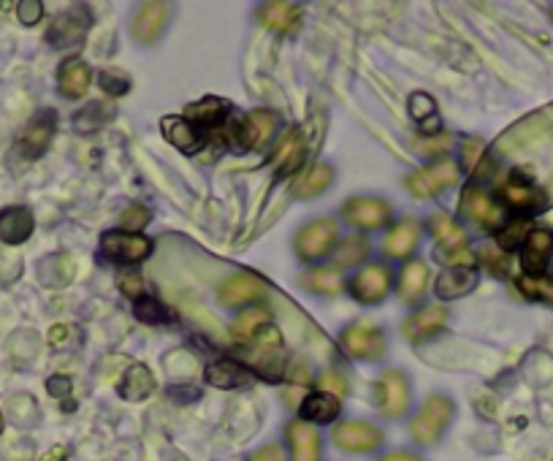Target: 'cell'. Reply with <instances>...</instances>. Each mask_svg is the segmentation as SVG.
Returning a JSON list of instances; mask_svg holds the SVG:
<instances>
[{
	"label": "cell",
	"mask_w": 553,
	"mask_h": 461,
	"mask_svg": "<svg viewBox=\"0 0 553 461\" xmlns=\"http://www.w3.org/2000/svg\"><path fill=\"white\" fill-rule=\"evenodd\" d=\"M339 228L334 220L329 217H320V220H312L307 226L301 228L299 236H296V253H299L301 261H315V258H323L329 255L337 245Z\"/></svg>",
	"instance_id": "obj_6"
},
{
	"label": "cell",
	"mask_w": 553,
	"mask_h": 461,
	"mask_svg": "<svg viewBox=\"0 0 553 461\" xmlns=\"http://www.w3.org/2000/svg\"><path fill=\"white\" fill-rule=\"evenodd\" d=\"M0 434H3V413H0Z\"/></svg>",
	"instance_id": "obj_54"
},
{
	"label": "cell",
	"mask_w": 553,
	"mask_h": 461,
	"mask_svg": "<svg viewBox=\"0 0 553 461\" xmlns=\"http://www.w3.org/2000/svg\"><path fill=\"white\" fill-rule=\"evenodd\" d=\"M480 155H483V142H467L464 144V150H461V163H464V169H478Z\"/></svg>",
	"instance_id": "obj_47"
},
{
	"label": "cell",
	"mask_w": 553,
	"mask_h": 461,
	"mask_svg": "<svg viewBox=\"0 0 553 461\" xmlns=\"http://www.w3.org/2000/svg\"><path fill=\"white\" fill-rule=\"evenodd\" d=\"M133 315H136L141 323H150V326H158V323H166V320H169V310H166L155 296H150V293H144L141 299L133 302Z\"/></svg>",
	"instance_id": "obj_40"
},
{
	"label": "cell",
	"mask_w": 553,
	"mask_h": 461,
	"mask_svg": "<svg viewBox=\"0 0 553 461\" xmlns=\"http://www.w3.org/2000/svg\"><path fill=\"white\" fill-rule=\"evenodd\" d=\"M475 285H478V272L472 266H450L448 272L437 277L434 293L442 302H453V299H461L469 291H475Z\"/></svg>",
	"instance_id": "obj_24"
},
{
	"label": "cell",
	"mask_w": 553,
	"mask_h": 461,
	"mask_svg": "<svg viewBox=\"0 0 553 461\" xmlns=\"http://www.w3.org/2000/svg\"><path fill=\"white\" fill-rule=\"evenodd\" d=\"M380 461H423L418 453H388V456H383Z\"/></svg>",
	"instance_id": "obj_53"
},
{
	"label": "cell",
	"mask_w": 553,
	"mask_h": 461,
	"mask_svg": "<svg viewBox=\"0 0 553 461\" xmlns=\"http://www.w3.org/2000/svg\"><path fill=\"white\" fill-rule=\"evenodd\" d=\"M334 443L347 453H372L383 445V432L366 421H345L334 429Z\"/></svg>",
	"instance_id": "obj_13"
},
{
	"label": "cell",
	"mask_w": 553,
	"mask_h": 461,
	"mask_svg": "<svg viewBox=\"0 0 553 461\" xmlns=\"http://www.w3.org/2000/svg\"><path fill=\"white\" fill-rule=\"evenodd\" d=\"M551 19H553V6H551Z\"/></svg>",
	"instance_id": "obj_55"
},
{
	"label": "cell",
	"mask_w": 553,
	"mask_h": 461,
	"mask_svg": "<svg viewBox=\"0 0 553 461\" xmlns=\"http://www.w3.org/2000/svg\"><path fill=\"white\" fill-rule=\"evenodd\" d=\"M366 253H369V242H366L364 236H350V239H345V242L337 247L334 258H337V266L345 269V266L361 264L366 258Z\"/></svg>",
	"instance_id": "obj_41"
},
{
	"label": "cell",
	"mask_w": 553,
	"mask_h": 461,
	"mask_svg": "<svg viewBox=\"0 0 553 461\" xmlns=\"http://www.w3.org/2000/svg\"><path fill=\"white\" fill-rule=\"evenodd\" d=\"M391 283H394V277H391V269L385 264H369L364 266L361 272L350 280V293L356 296V302L361 304H377L383 302L388 291H391Z\"/></svg>",
	"instance_id": "obj_11"
},
{
	"label": "cell",
	"mask_w": 553,
	"mask_h": 461,
	"mask_svg": "<svg viewBox=\"0 0 553 461\" xmlns=\"http://www.w3.org/2000/svg\"><path fill=\"white\" fill-rule=\"evenodd\" d=\"M288 445L293 461H320V434L307 421H293L288 426Z\"/></svg>",
	"instance_id": "obj_28"
},
{
	"label": "cell",
	"mask_w": 553,
	"mask_h": 461,
	"mask_svg": "<svg viewBox=\"0 0 553 461\" xmlns=\"http://www.w3.org/2000/svg\"><path fill=\"white\" fill-rule=\"evenodd\" d=\"M529 223H526V217H518V220H510L505 226L497 231V247L499 250H516V247H524L526 236H529Z\"/></svg>",
	"instance_id": "obj_38"
},
{
	"label": "cell",
	"mask_w": 553,
	"mask_h": 461,
	"mask_svg": "<svg viewBox=\"0 0 553 461\" xmlns=\"http://www.w3.org/2000/svg\"><path fill=\"white\" fill-rule=\"evenodd\" d=\"M66 459H68V448H63V445H55V448H52V451H49L41 461H66Z\"/></svg>",
	"instance_id": "obj_52"
},
{
	"label": "cell",
	"mask_w": 553,
	"mask_h": 461,
	"mask_svg": "<svg viewBox=\"0 0 553 461\" xmlns=\"http://www.w3.org/2000/svg\"><path fill=\"white\" fill-rule=\"evenodd\" d=\"M71 388H74V383H71V377L66 375H55L47 380V391L55 399H66L68 394H71Z\"/></svg>",
	"instance_id": "obj_48"
},
{
	"label": "cell",
	"mask_w": 553,
	"mask_h": 461,
	"mask_svg": "<svg viewBox=\"0 0 553 461\" xmlns=\"http://www.w3.org/2000/svg\"><path fill=\"white\" fill-rule=\"evenodd\" d=\"M17 14L22 25H36L38 19L44 17V3H38V0H22V3H17Z\"/></svg>",
	"instance_id": "obj_45"
},
{
	"label": "cell",
	"mask_w": 553,
	"mask_h": 461,
	"mask_svg": "<svg viewBox=\"0 0 553 461\" xmlns=\"http://www.w3.org/2000/svg\"><path fill=\"white\" fill-rule=\"evenodd\" d=\"M33 212L28 207H9L0 212V242L6 245H22L33 234Z\"/></svg>",
	"instance_id": "obj_26"
},
{
	"label": "cell",
	"mask_w": 553,
	"mask_h": 461,
	"mask_svg": "<svg viewBox=\"0 0 553 461\" xmlns=\"http://www.w3.org/2000/svg\"><path fill=\"white\" fill-rule=\"evenodd\" d=\"M150 217V209L131 207L125 209V215H122V226H125V231H141V228L150 223Z\"/></svg>",
	"instance_id": "obj_44"
},
{
	"label": "cell",
	"mask_w": 553,
	"mask_h": 461,
	"mask_svg": "<svg viewBox=\"0 0 553 461\" xmlns=\"http://www.w3.org/2000/svg\"><path fill=\"white\" fill-rule=\"evenodd\" d=\"M516 288L532 302H553V280L545 274H521Z\"/></svg>",
	"instance_id": "obj_36"
},
{
	"label": "cell",
	"mask_w": 553,
	"mask_h": 461,
	"mask_svg": "<svg viewBox=\"0 0 553 461\" xmlns=\"http://www.w3.org/2000/svg\"><path fill=\"white\" fill-rule=\"evenodd\" d=\"M391 207L380 201V198L372 196H356L347 198L345 207H342V217L353 228H361V231H372V228H383L388 220H391Z\"/></svg>",
	"instance_id": "obj_10"
},
{
	"label": "cell",
	"mask_w": 553,
	"mask_h": 461,
	"mask_svg": "<svg viewBox=\"0 0 553 461\" xmlns=\"http://www.w3.org/2000/svg\"><path fill=\"white\" fill-rule=\"evenodd\" d=\"M274 125H277V114L269 112V109H258V112H250L247 117H234L228 120V142L236 152H247L253 147H261L263 142H269Z\"/></svg>",
	"instance_id": "obj_1"
},
{
	"label": "cell",
	"mask_w": 553,
	"mask_h": 461,
	"mask_svg": "<svg viewBox=\"0 0 553 461\" xmlns=\"http://www.w3.org/2000/svg\"><path fill=\"white\" fill-rule=\"evenodd\" d=\"M163 136L169 139V144H174L179 152H185V155H193L198 152L204 144H207V133L201 131L198 125H193L188 117H163Z\"/></svg>",
	"instance_id": "obj_19"
},
{
	"label": "cell",
	"mask_w": 553,
	"mask_h": 461,
	"mask_svg": "<svg viewBox=\"0 0 553 461\" xmlns=\"http://www.w3.org/2000/svg\"><path fill=\"white\" fill-rule=\"evenodd\" d=\"M320 391H326V394H331L334 391V396H345L347 394V386L342 377H334V375H326L323 380H320Z\"/></svg>",
	"instance_id": "obj_50"
},
{
	"label": "cell",
	"mask_w": 553,
	"mask_h": 461,
	"mask_svg": "<svg viewBox=\"0 0 553 461\" xmlns=\"http://www.w3.org/2000/svg\"><path fill=\"white\" fill-rule=\"evenodd\" d=\"M185 114H188L190 123L198 125V128H217V125L225 123L228 106H225V101H220V98H204V101L188 106Z\"/></svg>",
	"instance_id": "obj_32"
},
{
	"label": "cell",
	"mask_w": 553,
	"mask_h": 461,
	"mask_svg": "<svg viewBox=\"0 0 553 461\" xmlns=\"http://www.w3.org/2000/svg\"><path fill=\"white\" fill-rule=\"evenodd\" d=\"M331 179H334V171L326 163H318V166H312L304 177L296 182V188H293V196L296 198H315L320 196L323 190L331 188Z\"/></svg>",
	"instance_id": "obj_34"
},
{
	"label": "cell",
	"mask_w": 553,
	"mask_h": 461,
	"mask_svg": "<svg viewBox=\"0 0 553 461\" xmlns=\"http://www.w3.org/2000/svg\"><path fill=\"white\" fill-rule=\"evenodd\" d=\"M429 231L437 239V258L450 266H472L475 255L467 247L464 231H461L448 215H434L429 220Z\"/></svg>",
	"instance_id": "obj_3"
},
{
	"label": "cell",
	"mask_w": 553,
	"mask_h": 461,
	"mask_svg": "<svg viewBox=\"0 0 553 461\" xmlns=\"http://www.w3.org/2000/svg\"><path fill=\"white\" fill-rule=\"evenodd\" d=\"M339 345L350 358L369 361V364L380 361L385 356V350H388L383 329H377L375 323H353V326H347L339 334Z\"/></svg>",
	"instance_id": "obj_4"
},
{
	"label": "cell",
	"mask_w": 553,
	"mask_h": 461,
	"mask_svg": "<svg viewBox=\"0 0 553 461\" xmlns=\"http://www.w3.org/2000/svg\"><path fill=\"white\" fill-rule=\"evenodd\" d=\"M101 253L106 261L122 266L141 264L144 258H150L152 242L141 234H128V231H109L101 239Z\"/></svg>",
	"instance_id": "obj_5"
},
{
	"label": "cell",
	"mask_w": 553,
	"mask_h": 461,
	"mask_svg": "<svg viewBox=\"0 0 553 461\" xmlns=\"http://www.w3.org/2000/svg\"><path fill=\"white\" fill-rule=\"evenodd\" d=\"M304 155H307V136L299 128H293L282 136L277 150H274V174L280 179L291 177L293 171L301 169Z\"/></svg>",
	"instance_id": "obj_17"
},
{
	"label": "cell",
	"mask_w": 553,
	"mask_h": 461,
	"mask_svg": "<svg viewBox=\"0 0 553 461\" xmlns=\"http://www.w3.org/2000/svg\"><path fill=\"white\" fill-rule=\"evenodd\" d=\"M459 182V166L453 160H440V163H432L426 169L415 171L407 177V190L418 198L437 196L440 190L450 188Z\"/></svg>",
	"instance_id": "obj_9"
},
{
	"label": "cell",
	"mask_w": 553,
	"mask_h": 461,
	"mask_svg": "<svg viewBox=\"0 0 553 461\" xmlns=\"http://www.w3.org/2000/svg\"><path fill=\"white\" fill-rule=\"evenodd\" d=\"M448 318L450 315L442 307H423V310L413 312L410 318L404 320V337L410 339V342H423V339L440 334L448 326Z\"/></svg>",
	"instance_id": "obj_22"
},
{
	"label": "cell",
	"mask_w": 553,
	"mask_h": 461,
	"mask_svg": "<svg viewBox=\"0 0 553 461\" xmlns=\"http://www.w3.org/2000/svg\"><path fill=\"white\" fill-rule=\"evenodd\" d=\"M418 239H421V226H418V220L407 217L388 231V236L383 239V253L391 258H407L418 245Z\"/></svg>",
	"instance_id": "obj_27"
},
{
	"label": "cell",
	"mask_w": 553,
	"mask_h": 461,
	"mask_svg": "<svg viewBox=\"0 0 553 461\" xmlns=\"http://www.w3.org/2000/svg\"><path fill=\"white\" fill-rule=\"evenodd\" d=\"M461 212L472 223H478V226L488 228V231H499V228L505 226V209L499 207L488 193H483L478 188L464 190V196H461Z\"/></svg>",
	"instance_id": "obj_14"
},
{
	"label": "cell",
	"mask_w": 553,
	"mask_h": 461,
	"mask_svg": "<svg viewBox=\"0 0 553 461\" xmlns=\"http://www.w3.org/2000/svg\"><path fill=\"white\" fill-rule=\"evenodd\" d=\"M266 326H272V315L266 310H244L239 318H236V337L253 339L258 337Z\"/></svg>",
	"instance_id": "obj_37"
},
{
	"label": "cell",
	"mask_w": 553,
	"mask_h": 461,
	"mask_svg": "<svg viewBox=\"0 0 553 461\" xmlns=\"http://www.w3.org/2000/svg\"><path fill=\"white\" fill-rule=\"evenodd\" d=\"M68 334H71V329H68V326H55V329L49 331V345H52V348H63V345H66L68 342Z\"/></svg>",
	"instance_id": "obj_51"
},
{
	"label": "cell",
	"mask_w": 553,
	"mask_h": 461,
	"mask_svg": "<svg viewBox=\"0 0 553 461\" xmlns=\"http://www.w3.org/2000/svg\"><path fill=\"white\" fill-rule=\"evenodd\" d=\"M426 285H429V266L423 264V261L404 264L402 274H399V296H402V302H418L423 291H426Z\"/></svg>",
	"instance_id": "obj_31"
},
{
	"label": "cell",
	"mask_w": 553,
	"mask_h": 461,
	"mask_svg": "<svg viewBox=\"0 0 553 461\" xmlns=\"http://www.w3.org/2000/svg\"><path fill=\"white\" fill-rule=\"evenodd\" d=\"M169 14V3H160V0L144 3L139 14L133 17V36H136V41L139 44H152L163 33V28H166Z\"/></svg>",
	"instance_id": "obj_21"
},
{
	"label": "cell",
	"mask_w": 553,
	"mask_h": 461,
	"mask_svg": "<svg viewBox=\"0 0 553 461\" xmlns=\"http://www.w3.org/2000/svg\"><path fill=\"white\" fill-rule=\"evenodd\" d=\"M258 19L274 33H293L301 25V6L288 0H269L258 6Z\"/></svg>",
	"instance_id": "obj_23"
},
{
	"label": "cell",
	"mask_w": 553,
	"mask_h": 461,
	"mask_svg": "<svg viewBox=\"0 0 553 461\" xmlns=\"http://www.w3.org/2000/svg\"><path fill=\"white\" fill-rule=\"evenodd\" d=\"M204 380L215 388H244L253 383V372L234 358H220L204 369Z\"/></svg>",
	"instance_id": "obj_25"
},
{
	"label": "cell",
	"mask_w": 553,
	"mask_h": 461,
	"mask_svg": "<svg viewBox=\"0 0 553 461\" xmlns=\"http://www.w3.org/2000/svg\"><path fill=\"white\" fill-rule=\"evenodd\" d=\"M499 196H502L507 207L513 209V212H521V215H535V212H540L545 207V201H548L543 188H537L535 182L526 177V174H521V171L510 174V179L499 190Z\"/></svg>",
	"instance_id": "obj_7"
},
{
	"label": "cell",
	"mask_w": 553,
	"mask_h": 461,
	"mask_svg": "<svg viewBox=\"0 0 553 461\" xmlns=\"http://www.w3.org/2000/svg\"><path fill=\"white\" fill-rule=\"evenodd\" d=\"M478 258L483 261V266H486L488 272H494V274L507 272V253L505 250H499V247L483 245L478 250Z\"/></svg>",
	"instance_id": "obj_42"
},
{
	"label": "cell",
	"mask_w": 553,
	"mask_h": 461,
	"mask_svg": "<svg viewBox=\"0 0 553 461\" xmlns=\"http://www.w3.org/2000/svg\"><path fill=\"white\" fill-rule=\"evenodd\" d=\"M263 293H266V283H263L261 277H255V274L239 272L234 277H228L223 285H220V302L225 307H242L247 302H255V299H261Z\"/></svg>",
	"instance_id": "obj_18"
},
{
	"label": "cell",
	"mask_w": 553,
	"mask_h": 461,
	"mask_svg": "<svg viewBox=\"0 0 553 461\" xmlns=\"http://www.w3.org/2000/svg\"><path fill=\"white\" fill-rule=\"evenodd\" d=\"M57 128V114L52 109H44V112H38L28 125H25V131L19 136V152H22V158H38V155H44L52 142V136H55Z\"/></svg>",
	"instance_id": "obj_15"
},
{
	"label": "cell",
	"mask_w": 553,
	"mask_h": 461,
	"mask_svg": "<svg viewBox=\"0 0 553 461\" xmlns=\"http://www.w3.org/2000/svg\"><path fill=\"white\" fill-rule=\"evenodd\" d=\"M114 114V106L106 104L104 101H95V104H90L82 114H76L74 123H76V131H95V128H101V125H106V120H112Z\"/></svg>",
	"instance_id": "obj_39"
},
{
	"label": "cell",
	"mask_w": 553,
	"mask_h": 461,
	"mask_svg": "<svg viewBox=\"0 0 553 461\" xmlns=\"http://www.w3.org/2000/svg\"><path fill=\"white\" fill-rule=\"evenodd\" d=\"M90 82H93V71L82 57H68L57 71V90L68 101H79L90 90Z\"/></svg>",
	"instance_id": "obj_20"
},
{
	"label": "cell",
	"mask_w": 553,
	"mask_h": 461,
	"mask_svg": "<svg viewBox=\"0 0 553 461\" xmlns=\"http://www.w3.org/2000/svg\"><path fill=\"white\" fill-rule=\"evenodd\" d=\"M410 117L415 123H421L426 131H437L440 120H437V104L429 93H413L410 95Z\"/></svg>",
	"instance_id": "obj_35"
},
{
	"label": "cell",
	"mask_w": 553,
	"mask_h": 461,
	"mask_svg": "<svg viewBox=\"0 0 553 461\" xmlns=\"http://www.w3.org/2000/svg\"><path fill=\"white\" fill-rule=\"evenodd\" d=\"M339 415V399L326 391H315L301 402V418L307 424H331Z\"/></svg>",
	"instance_id": "obj_30"
},
{
	"label": "cell",
	"mask_w": 553,
	"mask_h": 461,
	"mask_svg": "<svg viewBox=\"0 0 553 461\" xmlns=\"http://www.w3.org/2000/svg\"><path fill=\"white\" fill-rule=\"evenodd\" d=\"M553 258V231L551 228H532L521 247V266L526 274H545Z\"/></svg>",
	"instance_id": "obj_16"
},
{
	"label": "cell",
	"mask_w": 553,
	"mask_h": 461,
	"mask_svg": "<svg viewBox=\"0 0 553 461\" xmlns=\"http://www.w3.org/2000/svg\"><path fill=\"white\" fill-rule=\"evenodd\" d=\"M377 405L385 418H399L410 407V383L399 369H388L377 380Z\"/></svg>",
	"instance_id": "obj_12"
},
{
	"label": "cell",
	"mask_w": 553,
	"mask_h": 461,
	"mask_svg": "<svg viewBox=\"0 0 553 461\" xmlns=\"http://www.w3.org/2000/svg\"><path fill=\"white\" fill-rule=\"evenodd\" d=\"M101 87H104V93L117 98V95H125L131 90V82H128V76L114 74V71H104V74H101Z\"/></svg>",
	"instance_id": "obj_43"
},
{
	"label": "cell",
	"mask_w": 553,
	"mask_h": 461,
	"mask_svg": "<svg viewBox=\"0 0 553 461\" xmlns=\"http://www.w3.org/2000/svg\"><path fill=\"white\" fill-rule=\"evenodd\" d=\"M247 461H285V448L282 445H266V448L253 453Z\"/></svg>",
	"instance_id": "obj_49"
},
{
	"label": "cell",
	"mask_w": 553,
	"mask_h": 461,
	"mask_svg": "<svg viewBox=\"0 0 553 461\" xmlns=\"http://www.w3.org/2000/svg\"><path fill=\"white\" fill-rule=\"evenodd\" d=\"M450 418H453V402H450L448 396H429L426 405H423L421 410H418V415L413 418L410 434H413L415 443L421 445L440 443V437L442 432H445V426L450 424Z\"/></svg>",
	"instance_id": "obj_2"
},
{
	"label": "cell",
	"mask_w": 553,
	"mask_h": 461,
	"mask_svg": "<svg viewBox=\"0 0 553 461\" xmlns=\"http://www.w3.org/2000/svg\"><path fill=\"white\" fill-rule=\"evenodd\" d=\"M117 391L128 402H141V399H147L155 391V375L144 364H131V367L125 369Z\"/></svg>",
	"instance_id": "obj_29"
},
{
	"label": "cell",
	"mask_w": 553,
	"mask_h": 461,
	"mask_svg": "<svg viewBox=\"0 0 553 461\" xmlns=\"http://www.w3.org/2000/svg\"><path fill=\"white\" fill-rule=\"evenodd\" d=\"M304 288L312 293H320V296H337L342 293L345 283H342V274L337 269H329V266H315L310 272L301 277Z\"/></svg>",
	"instance_id": "obj_33"
},
{
	"label": "cell",
	"mask_w": 553,
	"mask_h": 461,
	"mask_svg": "<svg viewBox=\"0 0 553 461\" xmlns=\"http://www.w3.org/2000/svg\"><path fill=\"white\" fill-rule=\"evenodd\" d=\"M90 25H93V17H90V11L82 9V6L63 11V14H60V17H57L47 30L49 47L68 49V47H76V44H82L87 36V30H90Z\"/></svg>",
	"instance_id": "obj_8"
},
{
	"label": "cell",
	"mask_w": 553,
	"mask_h": 461,
	"mask_svg": "<svg viewBox=\"0 0 553 461\" xmlns=\"http://www.w3.org/2000/svg\"><path fill=\"white\" fill-rule=\"evenodd\" d=\"M117 285H120V291L125 293V296H131L133 302L144 296V280H141V274H122L120 280H117Z\"/></svg>",
	"instance_id": "obj_46"
}]
</instances>
